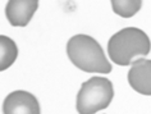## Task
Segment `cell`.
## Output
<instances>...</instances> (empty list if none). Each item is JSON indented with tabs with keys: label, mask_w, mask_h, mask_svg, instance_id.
I'll return each mask as SVG.
<instances>
[{
	"label": "cell",
	"mask_w": 151,
	"mask_h": 114,
	"mask_svg": "<svg viewBox=\"0 0 151 114\" xmlns=\"http://www.w3.org/2000/svg\"><path fill=\"white\" fill-rule=\"evenodd\" d=\"M151 43L142 30L127 27L114 33L108 43L109 58L118 66H129L150 53Z\"/></svg>",
	"instance_id": "cell-1"
},
{
	"label": "cell",
	"mask_w": 151,
	"mask_h": 114,
	"mask_svg": "<svg viewBox=\"0 0 151 114\" xmlns=\"http://www.w3.org/2000/svg\"><path fill=\"white\" fill-rule=\"evenodd\" d=\"M70 62L81 71L88 73H110L111 64L105 58L100 44L88 35H76L67 44Z\"/></svg>",
	"instance_id": "cell-2"
},
{
	"label": "cell",
	"mask_w": 151,
	"mask_h": 114,
	"mask_svg": "<svg viewBox=\"0 0 151 114\" xmlns=\"http://www.w3.org/2000/svg\"><path fill=\"white\" fill-rule=\"evenodd\" d=\"M114 96L111 82L105 77H92L82 83L77 95L76 108L80 114H95L105 109Z\"/></svg>",
	"instance_id": "cell-3"
},
{
	"label": "cell",
	"mask_w": 151,
	"mask_h": 114,
	"mask_svg": "<svg viewBox=\"0 0 151 114\" xmlns=\"http://www.w3.org/2000/svg\"><path fill=\"white\" fill-rule=\"evenodd\" d=\"M4 114H40L37 99L27 91L17 90L10 92L3 102Z\"/></svg>",
	"instance_id": "cell-4"
},
{
	"label": "cell",
	"mask_w": 151,
	"mask_h": 114,
	"mask_svg": "<svg viewBox=\"0 0 151 114\" xmlns=\"http://www.w3.org/2000/svg\"><path fill=\"white\" fill-rule=\"evenodd\" d=\"M37 0H10L5 6V16L14 27H24L37 10Z\"/></svg>",
	"instance_id": "cell-5"
},
{
	"label": "cell",
	"mask_w": 151,
	"mask_h": 114,
	"mask_svg": "<svg viewBox=\"0 0 151 114\" xmlns=\"http://www.w3.org/2000/svg\"><path fill=\"white\" fill-rule=\"evenodd\" d=\"M128 82L138 94L151 95V60L139 58L132 63L128 72Z\"/></svg>",
	"instance_id": "cell-6"
},
{
	"label": "cell",
	"mask_w": 151,
	"mask_h": 114,
	"mask_svg": "<svg viewBox=\"0 0 151 114\" xmlns=\"http://www.w3.org/2000/svg\"><path fill=\"white\" fill-rule=\"evenodd\" d=\"M18 49L16 43L8 36H0V69L5 71L16 62Z\"/></svg>",
	"instance_id": "cell-7"
},
{
	"label": "cell",
	"mask_w": 151,
	"mask_h": 114,
	"mask_svg": "<svg viewBox=\"0 0 151 114\" xmlns=\"http://www.w3.org/2000/svg\"><path fill=\"white\" fill-rule=\"evenodd\" d=\"M113 10L123 18L133 17L141 9L142 3L139 0H113Z\"/></svg>",
	"instance_id": "cell-8"
}]
</instances>
